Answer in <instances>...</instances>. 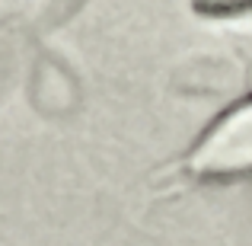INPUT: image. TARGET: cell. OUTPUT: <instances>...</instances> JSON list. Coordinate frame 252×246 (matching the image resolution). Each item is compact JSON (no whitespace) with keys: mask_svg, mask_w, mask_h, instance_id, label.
<instances>
[{"mask_svg":"<svg viewBox=\"0 0 252 246\" xmlns=\"http://www.w3.org/2000/svg\"><path fill=\"white\" fill-rule=\"evenodd\" d=\"M189 170L198 179L252 176V99L211 125L189 154Z\"/></svg>","mask_w":252,"mask_h":246,"instance_id":"6da1fadb","label":"cell"},{"mask_svg":"<svg viewBox=\"0 0 252 246\" xmlns=\"http://www.w3.org/2000/svg\"><path fill=\"white\" fill-rule=\"evenodd\" d=\"M191 10L201 16H240L252 10V0H191Z\"/></svg>","mask_w":252,"mask_h":246,"instance_id":"3957f363","label":"cell"},{"mask_svg":"<svg viewBox=\"0 0 252 246\" xmlns=\"http://www.w3.org/2000/svg\"><path fill=\"white\" fill-rule=\"evenodd\" d=\"M83 0H45L42 10H38V23H42V29H55V26H61L64 19L74 16V10H80Z\"/></svg>","mask_w":252,"mask_h":246,"instance_id":"7a4b0ae2","label":"cell"}]
</instances>
